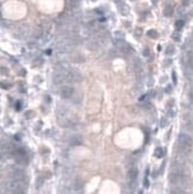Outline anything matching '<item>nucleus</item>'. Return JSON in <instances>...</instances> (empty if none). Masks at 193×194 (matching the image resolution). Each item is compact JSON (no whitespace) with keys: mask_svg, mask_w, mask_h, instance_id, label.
<instances>
[{"mask_svg":"<svg viewBox=\"0 0 193 194\" xmlns=\"http://www.w3.org/2000/svg\"><path fill=\"white\" fill-rule=\"evenodd\" d=\"M169 182L174 187H179V188H187L188 186V177L187 175H181V174H175V173H170L169 174Z\"/></svg>","mask_w":193,"mask_h":194,"instance_id":"f257e3e1","label":"nucleus"},{"mask_svg":"<svg viewBox=\"0 0 193 194\" xmlns=\"http://www.w3.org/2000/svg\"><path fill=\"white\" fill-rule=\"evenodd\" d=\"M170 173H175V174H181V175H188V169L185 163L182 162H178V161H173L172 167H170Z\"/></svg>","mask_w":193,"mask_h":194,"instance_id":"f03ea898","label":"nucleus"},{"mask_svg":"<svg viewBox=\"0 0 193 194\" xmlns=\"http://www.w3.org/2000/svg\"><path fill=\"white\" fill-rule=\"evenodd\" d=\"M66 76H67V81H72V82H80L82 80L81 74L75 70V69H69L66 72Z\"/></svg>","mask_w":193,"mask_h":194,"instance_id":"7ed1b4c3","label":"nucleus"},{"mask_svg":"<svg viewBox=\"0 0 193 194\" xmlns=\"http://www.w3.org/2000/svg\"><path fill=\"white\" fill-rule=\"evenodd\" d=\"M53 81L55 85H60L63 81H67V76H66V72H56L54 76H53Z\"/></svg>","mask_w":193,"mask_h":194,"instance_id":"20e7f679","label":"nucleus"},{"mask_svg":"<svg viewBox=\"0 0 193 194\" xmlns=\"http://www.w3.org/2000/svg\"><path fill=\"white\" fill-rule=\"evenodd\" d=\"M74 94V89L73 87H70V86H63L62 88H61V97L63 98V99H69V98H72Z\"/></svg>","mask_w":193,"mask_h":194,"instance_id":"39448f33","label":"nucleus"},{"mask_svg":"<svg viewBox=\"0 0 193 194\" xmlns=\"http://www.w3.org/2000/svg\"><path fill=\"white\" fill-rule=\"evenodd\" d=\"M10 176L14 180H24V172L19 168H13L10 173Z\"/></svg>","mask_w":193,"mask_h":194,"instance_id":"423d86ee","label":"nucleus"},{"mask_svg":"<svg viewBox=\"0 0 193 194\" xmlns=\"http://www.w3.org/2000/svg\"><path fill=\"white\" fill-rule=\"evenodd\" d=\"M117 46L119 48V50L122 53H124V54H130V53H132L134 50H132V48L129 45L128 43H125L124 41H118L117 42Z\"/></svg>","mask_w":193,"mask_h":194,"instance_id":"0eeeda50","label":"nucleus"},{"mask_svg":"<svg viewBox=\"0 0 193 194\" xmlns=\"http://www.w3.org/2000/svg\"><path fill=\"white\" fill-rule=\"evenodd\" d=\"M137 168H135V167H132V168H130L128 172V181H135V180H137Z\"/></svg>","mask_w":193,"mask_h":194,"instance_id":"6e6552de","label":"nucleus"},{"mask_svg":"<svg viewBox=\"0 0 193 194\" xmlns=\"http://www.w3.org/2000/svg\"><path fill=\"white\" fill-rule=\"evenodd\" d=\"M118 2V7H119V11L122 14H124V16H126V14H129V7L123 2V1H117Z\"/></svg>","mask_w":193,"mask_h":194,"instance_id":"1a4fd4ad","label":"nucleus"},{"mask_svg":"<svg viewBox=\"0 0 193 194\" xmlns=\"http://www.w3.org/2000/svg\"><path fill=\"white\" fill-rule=\"evenodd\" d=\"M185 75H186V77H187L193 85V68L186 67V69H185Z\"/></svg>","mask_w":193,"mask_h":194,"instance_id":"9d476101","label":"nucleus"},{"mask_svg":"<svg viewBox=\"0 0 193 194\" xmlns=\"http://www.w3.org/2000/svg\"><path fill=\"white\" fill-rule=\"evenodd\" d=\"M186 63H187V65H186V67H190V68H193V51H188V53H187V58H186Z\"/></svg>","mask_w":193,"mask_h":194,"instance_id":"9b49d317","label":"nucleus"},{"mask_svg":"<svg viewBox=\"0 0 193 194\" xmlns=\"http://www.w3.org/2000/svg\"><path fill=\"white\" fill-rule=\"evenodd\" d=\"M163 14H165L166 17H172L173 16V7L170 6V5H167L163 10Z\"/></svg>","mask_w":193,"mask_h":194,"instance_id":"f8f14e48","label":"nucleus"},{"mask_svg":"<svg viewBox=\"0 0 193 194\" xmlns=\"http://www.w3.org/2000/svg\"><path fill=\"white\" fill-rule=\"evenodd\" d=\"M170 194H186V192H185L182 188L172 186V188H170Z\"/></svg>","mask_w":193,"mask_h":194,"instance_id":"ddd939ff","label":"nucleus"},{"mask_svg":"<svg viewBox=\"0 0 193 194\" xmlns=\"http://www.w3.org/2000/svg\"><path fill=\"white\" fill-rule=\"evenodd\" d=\"M185 121H186V124L193 126V113H187V114H185Z\"/></svg>","mask_w":193,"mask_h":194,"instance_id":"4468645a","label":"nucleus"},{"mask_svg":"<svg viewBox=\"0 0 193 194\" xmlns=\"http://www.w3.org/2000/svg\"><path fill=\"white\" fill-rule=\"evenodd\" d=\"M81 143H82V138L79 137V136L73 137L72 140H70V144H72V145H79V144H81Z\"/></svg>","mask_w":193,"mask_h":194,"instance_id":"2eb2a0df","label":"nucleus"},{"mask_svg":"<svg viewBox=\"0 0 193 194\" xmlns=\"http://www.w3.org/2000/svg\"><path fill=\"white\" fill-rule=\"evenodd\" d=\"M114 36H116V38H117L118 41H124V33L120 32V31H116V32H114Z\"/></svg>","mask_w":193,"mask_h":194,"instance_id":"dca6fc26","label":"nucleus"},{"mask_svg":"<svg viewBox=\"0 0 193 194\" xmlns=\"http://www.w3.org/2000/svg\"><path fill=\"white\" fill-rule=\"evenodd\" d=\"M163 154H165V152H163V149L162 148H157L156 151H155V156L159 157V158H161V157L163 156Z\"/></svg>","mask_w":193,"mask_h":194,"instance_id":"f3484780","label":"nucleus"},{"mask_svg":"<svg viewBox=\"0 0 193 194\" xmlns=\"http://www.w3.org/2000/svg\"><path fill=\"white\" fill-rule=\"evenodd\" d=\"M174 46L173 45H168L167 46V50H166V53H167V55H173L174 54Z\"/></svg>","mask_w":193,"mask_h":194,"instance_id":"a211bd4d","label":"nucleus"},{"mask_svg":"<svg viewBox=\"0 0 193 194\" xmlns=\"http://www.w3.org/2000/svg\"><path fill=\"white\" fill-rule=\"evenodd\" d=\"M148 36L150 38H157V32L155 30H149L148 31Z\"/></svg>","mask_w":193,"mask_h":194,"instance_id":"6ab92c4d","label":"nucleus"},{"mask_svg":"<svg viewBox=\"0 0 193 194\" xmlns=\"http://www.w3.org/2000/svg\"><path fill=\"white\" fill-rule=\"evenodd\" d=\"M182 26H184V20H176V23H175V28L178 29V30H180Z\"/></svg>","mask_w":193,"mask_h":194,"instance_id":"aec40b11","label":"nucleus"},{"mask_svg":"<svg viewBox=\"0 0 193 194\" xmlns=\"http://www.w3.org/2000/svg\"><path fill=\"white\" fill-rule=\"evenodd\" d=\"M68 2L72 5V7H76L80 2V0H68Z\"/></svg>","mask_w":193,"mask_h":194,"instance_id":"412c9836","label":"nucleus"},{"mask_svg":"<svg viewBox=\"0 0 193 194\" xmlns=\"http://www.w3.org/2000/svg\"><path fill=\"white\" fill-rule=\"evenodd\" d=\"M34 65H42V58H39V57H38L36 61L34 62Z\"/></svg>","mask_w":193,"mask_h":194,"instance_id":"4be33fe9","label":"nucleus"},{"mask_svg":"<svg viewBox=\"0 0 193 194\" xmlns=\"http://www.w3.org/2000/svg\"><path fill=\"white\" fill-rule=\"evenodd\" d=\"M143 55H144V56H149V55H150V51H149V49H144V51H143Z\"/></svg>","mask_w":193,"mask_h":194,"instance_id":"5701e85b","label":"nucleus"},{"mask_svg":"<svg viewBox=\"0 0 193 194\" xmlns=\"http://www.w3.org/2000/svg\"><path fill=\"white\" fill-rule=\"evenodd\" d=\"M173 38H174L175 41H180V36H179L178 33H174V35H173Z\"/></svg>","mask_w":193,"mask_h":194,"instance_id":"b1692460","label":"nucleus"},{"mask_svg":"<svg viewBox=\"0 0 193 194\" xmlns=\"http://www.w3.org/2000/svg\"><path fill=\"white\" fill-rule=\"evenodd\" d=\"M141 33H142V30L141 29H136V36H141Z\"/></svg>","mask_w":193,"mask_h":194,"instance_id":"393cba45","label":"nucleus"},{"mask_svg":"<svg viewBox=\"0 0 193 194\" xmlns=\"http://www.w3.org/2000/svg\"><path fill=\"white\" fill-rule=\"evenodd\" d=\"M144 187H149V181H148L147 177H146V180H144Z\"/></svg>","mask_w":193,"mask_h":194,"instance_id":"a878e982","label":"nucleus"},{"mask_svg":"<svg viewBox=\"0 0 193 194\" xmlns=\"http://www.w3.org/2000/svg\"><path fill=\"white\" fill-rule=\"evenodd\" d=\"M170 91H172V87H170V86H168V87L166 88V92H167V93H170Z\"/></svg>","mask_w":193,"mask_h":194,"instance_id":"bb28decb","label":"nucleus"},{"mask_svg":"<svg viewBox=\"0 0 193 194\" xmlns=\"http://www.w3.org/2000/svg\"><path fill=\"white\" fill-rule=\"evenodd\" d=\"M190 2H192V0H185V1H184V5L186 6V5H188Z\"/></svg>","mask_w":193,"mask_h":194,"instance_id":"cd10ccee","label":"nucleus"},{"mask_svg":"<svg viewBox=\"0 0 193 194\" xmlns=\"http://www.w3.org/2000/svg\"><path fill=\"white\" fill-rule=\"evenodd\" d=\"M165 124H166V119H165V118H162V121H161V125H162V126H165Z\"/></svg>","mask_w":193,"mask_h":194,"instance_id":"c85d7f7f","label":"nucleus"},{"mask_svg":"<svg viewBox=\"0 0 193 194\" xmlns=\"http://www.w3.org/2000/svg\"><path fill=\"white\" fill-rule=\"evenodd\" d=\"M172 76H173V81H174V82H176V76H175V73H173V75H172Z\"/></svg>","mask_w":193,"mask_h":194,"instance_id":"c756f323","label":"nucleus"},{"mask_svg":"<svg viewBox=\"0 0 193 194\" xmlns=\"http://www.w3.org/2000/svg\"><path fill=\"white\" fill-rule=\"evenodd\" d=\"M191 102H192V105H193V95H191Z\"/></svg>","mask_w":193,"mask_h":194,"instance_id":"7c9ffc66","label":"nucleus"},{"mask_svg":"<svg viewBox=\"0 0 193 194\" xmlns=\"http://www.w3.org/2000/svg\"><path fill=\"white\" fill-rule=\"evenodd\" d=\"M63 194H70V193H67V192H63Z\"/></svg>","mask_w":193,"mask_h":194,"instance_id":"2f4dec72","label":"nucleus"},{"mask_svg":"<svg viewBox=\"0 0 193 194\" xmlns=\"http://www.w3.org/2000/svg\"><path fill=\"white\" fill-rule=\"evenodd\" d=\"M192 95H193V85H192Z\"/></svg>","mask_w":193,"mask_h":194,"instance_id":"473e14b6","label":"nucleus"},{"mask_svg":"<svg viewBox=\"0 0 193 194\" xmlns=\"http://www.w3.org/2000/svg\"><path fill=\"white\" fill-rule=\"evenodd\" d=\"M138 194H143V193H142V191H141V192H139V193H138Z\"/></svg>","mask_w":193,"mask_h":194,"instance_id":"72a5a7b5","label":"nucleus"}]
</instances>
